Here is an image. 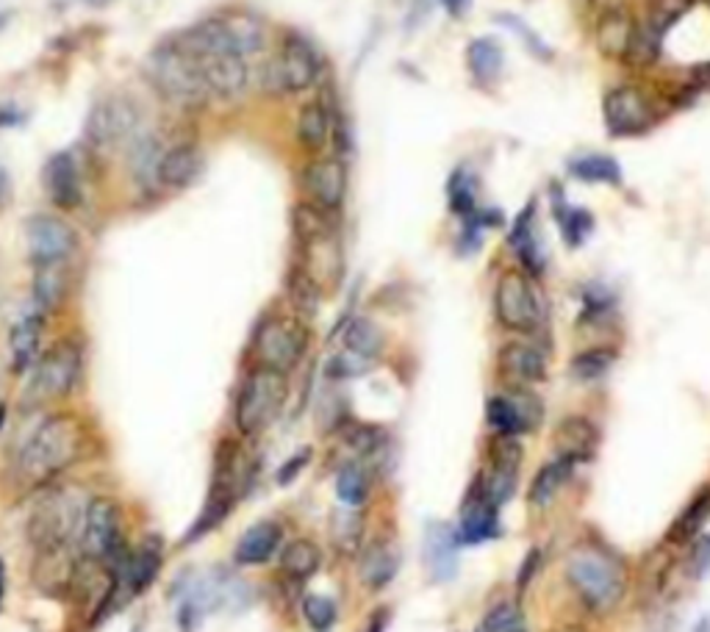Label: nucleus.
Listing matches in <instances>:
<instances>
[{"label":"nucleus","instance_id":"f257e3e1","mask_svg":"<svg viewBox=\"0 0 710 632\" xmlns=\"http://www.w3.org/2000/svg\"><path fill=\"white\" fill-rule=\"evenodd\" d=\"M87 452V427L73 413H56L34 430L14 457L12 477L20 489H39L78 464Z\"/></svg>","mask_w":710,"mask_h":632},{"label":"nucleus","instance_id":"f03ea898","mask_svg":"<svg viewBox=\"0 0 710 632\" xmlns=\"http://www.w3.org/2000/svg\"><path fill=\"white\" fill-rule=\"evenodd\" d=\"M178 42L195 56L211 98L236 101L247 89V59L236 53L220 17H208L178 37Z\"/></svg>","mask_w":710,"mask_h":632},{"label":"nucleus","instance_id":"7ed1b4c3","mask_svg":"<svg viewBox=\"0 0 710 632\" xmlns=\"http://www.w3.org/2000/svg\"><path fill=\"white\" fill-rule=\"evenodd\" d=\"M142 69H145L147 83H151L170 106L195 112V108H203L211 101V92H208V83L206 78H203L201 67H197L195 56H192L178 39L162 42L158 48H153V51L147 53Z\"/></svg>","mask_w":710,"mask_h":632},{"label":"nucleus","instance_id":"20e7f679","mask_svg":"<svg viewBox=\"0 0 710 632\" xmlns=\"http://www.w3.org/2000/svg\"><path fill=\"white\" fill-rule=\"evenodd\" d=\"M566 580L594 614H610L628 591L622 564L597 544H580L566 557Z\"/></svg>","mask_w":710,"mask_h":632},{"label":"nucleus","instance_id":"39448f33","mask_svg":"<svg viewBox=\"0 0 710 632\" xmlns=\"http://www.w3.org/2000/svg\"><path fill=\"white\" fill-rule=\"evenodd\" d=\"M295 233L302 247L300 270L320 288L339 286L345 258H341L339 233L334 222L327 220V211L317 208L314 203H300L295 208Z\"/></svg>","mask_w":710,"mask_h":632},{"label":"nucleus","instance_id":"423d86ee","mask_svg":"<svg viewBox=\"0 0 710 632\" xmlns=\"http://www.w3.org/2000/svg\"><path fill=\"white\" fill-rule=\"evenodd\" d=\"M87 505L89 502H83L76 489H59L42 496L31 516V527H28L37 550H69L73 544H78Z\"/></svg>","mask_w":710,"mask_h":632},{"label":"nucleus","instance_id":"0eeeda50","mask_svg":"<svg viewBox=\"0 0 710 632\" xmlns=\"http://www.w3.org/2000/svg\"><path fill=\"white\" fill-rule=\"evenodd\" d=\"M286 395H289L286 375L267 370V366H256L245 377L240 397H236V427L242 436H258L267 430L277 420Z\"/></svg>","mask_w":710,"mask_h":632},{"label":"nucleus","instance_id":"6e6552de","mask_svg":"<svg viewBox=\"0 0 710 632\" xmlns=\"http://www.w3.org/2000/svg\"><path fill=\"white\" fill-rule=\"evenodd\" d=\"M322 59L314 44L302 37H286L281 51L267 62L261 83L270 94H295L320 78Z\"/></svg>","mask_w":710,"mask_h":632},{"label":"nucleus","instance_id":"1a4fd4ad","mask_svg":"<svg viewBox=\"0 0 710 632\" xmlns=\"http://www.w3.org/2000/svg\"><path fill=\"white\" fill-rule=\"evenodd\" d=\"M247 475H250V472H247L245 461H242V452L236 450V447L225 444V452H220V464H217V475L215 482H211V491H208L206 507H203V514L197 516L195 527L189 530L186 544L206 536L208 530H215V527L231 514L233 505L240 502L242 491H245Z\"/></svg>","mask_w":710,"mask_h":632},{"label":"nucleus","instance_id":"9d476101","mask_svg":"<svg viewBox=\"0 0 710 632\" xmlns=\"http://www.w3.org/2000/svg\"><path fill=\"white\" fill-rule=\"evenodd\" d=\"M306 345H309V333L300 322L289 317H270L258 325L253 352H256L258 366L286 375L300 363Z\"/></svg>","mask_w":710,"mask_h":632},{"label":"nucleus","instance_id":"9b49d317","mask_svg":"<svg viewBox=\"0 0 710 632\" xmlns=\"http://www.w3.org/2000/svg\"><path fill=\"white\" fill-rule=\"evenodd\" d=\"M81 375V350L73 341H59L44 352L28 383V405H42L48 400L67 397Z\"/></svg>","mask_w":710,"mask_h":632},{"label":"nucleus","instance_id":"f8f14e48","mask_svg":"<svg viewBox=\"0 0 710 632\" xmlns=\"http://www.w3.org/2000/svg\"><path fill=\"white\" fill-rule=\"evenodd\" d=\"M81 557L94 564H108L120 557L122 530H120V507L108 496H94L83 514L81 536H78Z\"/></svg>","mask_w":710,"mask_h":632},{"label":"nucleus","instance_id":"ddd939ff","mask_svg":"<svg viewBox=\"0 0 710 632\" xmlns=\"http://www.w3.org/2000/svg\"><path fill=\"white\" fill-rule=\"evenodd\" d=\"M139 131L137 103L122 94H108L98 101L87 119V139L94 151H117L120 144L131 142Z\"/></svg>","mask_w":710,"mask_h":632},{"label":"nucleus","instance_id":"4468645a","mask_svg":"<svg viewBox=\"0 0 710 632\" xmlns=\"http://www.w3.org/2000/svg\"><path fill=\"white\" fill-rule=\"evenodd\" d=\"M494 311L500 325L516 333H530L541 325V302L530 281L519 272L500 278L494 292Z\"/></svg>","mask_w":710,"mask_h":632},{"label":"nucleus","instance_id":"2eb2a0df","mask_svg":"<svg viewBox=\"0 0 710 632\" xmlns=\"http://www.w3.org/2000/svg\"><path fill=\"white\" fill-rule=\"evenodd\" d=\"M544 408L528 386H514L511 395L491 397L486 405V420L496 436H522L539 427Z\"/></svg>","mask_w":710,"mask_h":632},{"label":"nucleus","instance_id":"dca6fc26","mask_svg":"<svg viewBox=\"0 0 710 632\" xmlns=\"http://www.w3.org/2000/svg\"><path fill=\"white\" fill-rule=\"evenodd\" d=\"M605 126L614 137H633L644 133L655 122V108L647 101V94L635 87H617L605 94L603 103Z\"/></svg>","mask_w":710,"mask_h":632},{"label":"nucleus","instance_id":"f3484780","mask_svg":"<svg viewBox=\"0 0 710 632\" xmlns=\"http://www.w3.org/2000/svg\"><path fill=\"white\" fill-rule=\"evenodd\" d=\"M28 256L37 267L44 263H64L69 253L76 250V233L59 217L51 214H37L26 225Z\"/></svg>","mask_w":710,"mask_h":632},{"label":"nucleus","instance_id":"a211bd4d","mask_svg":"<svg viewBox=\"0 0 710 632\" xmlns=\"http://www.w3.org/2000/svg\"><path fill=\"white\" fill-rule=\"evenodd\" d=\"M302 189L322 211H336L345 201L347 169L339 158H317L302 169Z\"/></svg>","mask_w":710,"mask_h":632},{"label":"nucleus","instance_id":"6ab92c4d","mask_svg":"<svg viewBox=\"0 0 710 632\" xmlns=\"http://www.w3.org/2000/svg\"><path fill=\"white\" fill-rule=\"evenodd\" d=\"M42 183L48 189V197H51L53 206L64 208V211H73V208L81 206V176H78L76 158L69 156V153H56V156L48 158L42 169Z\"/></svg>","mask_w":710,"mask_h":632},{"label":"nucleus","instance_id":"aec40b11","mask_svg":"<svg viewBox=\"0 0 710 632\" xmlns=\"http://www.w3.org/2000/svg\"><path fill=\"white\" fill-rule=\"evenodd\" d=\"M459 530L444 521H436L425 532V564H428L430 577L436 582L453 580L459 571V550H461Z\"/></svg>","mask_w":710,"mask_h":632},{"label":"nucleus","instance_id":"412c9836","mask_svg":"<svg viewBox=\"0 0 710 632\" xmlns=\"http://www.w3.org/2000/svg\"><path fill=\"white\" fill-rule=\"evenodd\" d=\"M500 372L511 386H533L547 377V361L530 341H511L500 350Z\"/></svg>","mask_w":710,"mask_h":632},{"label":"nucleus","instance_id":"4be33fe9","mask_svg":"<svg viewBox=\"0 0 710 632\" xmlns=\"http://www.w3.org/2000/svg\"><path fill=\"white\" fill-rule=\"evenodd\" d=\"M459 539L464 546L472 544H483V541H491L500 536V507L483 494V489L478 486V494L469 496V502L461 511L459 521Z\"/></svg>","mask_w":710,"mask_h":632},{"label":"nucleus","instance_id":"5701e85b","mask_svg":"<svg viewBox=\"0 0 710 632\" xmlns=\"http://www.w3.org/2000/svg\"><path fill=\"white\" fill-rule=\"evenodd\" d=\"M635 37H638V26H635V20L624 9H610V12L599 17L597 44L603 56L628 62L630 53H633Z\"/></svg>","mask_w":710,"mask_h":632},{"label":"nucleus","instance_id":"b1692460","mask_svg":"<svg viewBox=\"0 0 710 632\" xmlns=\"http://www.w3.org/2000/svg\"><path fill=\"white\" fill-rule=\"evenodd\" d=\"M599 444V433L597 427L591 425L583 416H569L558 425L555 430V452H558L560 461H569V464H578V461H589L594 457Z\"/></svg>","mask_w":710,"mask_h":632},{"label":"nucleus","instance_id":"393cba45","mask_svg":"<svg viewBox=\"0 0 710 632\" xmlns=\"http://www.w3.org/2000/svg\"><path fill=\"white\" fill-rule=\"evenodd\" d=\"M42 325H44V313L39 308L23 313L17 322H14L12 333H9V350H12V370L26 372L34 363L39 352V341H42Z\"/></svg>","mask_w":710,"mask_h":632},{"label":"nucleus","instance_id":"a878e982","mask_svg":"<svg viewBox=\"0 0 710 632\" xmlns=\"http://www.w3.org/2000/svg\"><path fill=\"white\" fill-rule=\"evenodd\" d=\"M283 541V530L277 521H258L245 532L233 552V560L240 566H261L277 552Z\"/></svg>","mask_w":710,"mask_h":632},{"label":"nucleus","instance_id":"bb28decb","mask_svg":"<svg viewBox=\"0 0 710 632\" xmlns=\"http://www.w3.org/2000/svg\"><path fill=\"white\" fill-rule=\"evenodd\" d=\"M201 176V151L195 144H176L162 156L158 164V183L167 189H186Z\"/></svg>","mask_w":710,"mask_h":632},{"label":"nucleus","instance_id":"cd10ccee","mask_svg":"<svg viewBox=\"0 0 710 632\" xmlns=\"http://www.w3.org/2000/svg\"><path fill=\"white\" fill-rule=\"evenodd\" d=\"M397 566H400V555H397L395 544H389V541H372L364 550V557H361V580L372 591H380L395 580Z\"/></svg>","mask_w":710,"mask_h":632},{"label":"nucleus","instance_id":"c85d7f7f","mask_svg":"<svg viewBox=\"0 0 710 632\" xmlns=\"http://www.w3.org/2000/svg\"><path fill=\"white\" fill-rule=\"evenodd\" d=\"M503 44L491 37L472 39L469 48H466V67H469L472 78L480 83V87H491V83L500 78L503 73Z\"/></svg>","mask_w":710,"mask_h":632},{"label":"nucleus","instance_id":"c756f323","mask_svg":"<svg viewBox=\"0 0 710 632\" xmlns=\"http://www.w3.org/2000/svg\"><path fill=\"white\" fill-rule=\"evenodd\" d=\"M334 131V117L322 101H311L300 108L297 117V139L309 153H320Z\"/></svg>","mask_w":710,"mask_h":632},{"label":"nucleus","instance_id":"7c9ffc66","mask_svg":"<svg viewBox=\"0 0 710 632\" xmlns=\"http://www.w3.org/2000/svg\"><path fill=\"white\" fill-rule=\"evenodd\" d=\"M511 247L519 256V261L525 263V270L539 275L544 270V256H541L539 236H535V203H530L519 217H516V225L511 231Z\"/></svg>","mask_w":710,"mask_h":632},{"label":"nucleus","instance_id":"2f4dec72","mask_svg":"<svg viewBox=\"0 0 710 632\" xmlns=\"http://www.w3.org/2000/svg\"><path fill=\"white\" fill-rule=\"evenodd\" d=\"M222 26H225L228 39L236 48L240 56H253L264 48L267 37H264V26L258 23L256 17L250 14H222Z\"/></svg>","mask_w":710,"mask_h":632},{"label":"nucleus","instance_id":"473e14b6","mask_svg":"<svg viewBox=\"0 0 710 632\" xmlns=\"http://www.w3.org/2000/svg\"><path fill=\"white\" fill-rule=\"evenodd\" d=\"M384 350V333L375 322L370 320H356L350 322L345 333V352L352 358H359L361 363L370 366L377 356Z\"/></svg>","mask_w":710,"mask_h":632},{"label":"nucleus","instance_id":"72a5a7b5","mask_svg":"<svg viewBox=\"0 0 710 632\" xmlns=\"http://www.w3.org/2000/svg\"><path fill=\"white\" fill-rule=\"evenodd\" d=\"M67 295V275H64V263H44L37 267V278H34V308L39 311H53Z\"/></svg>","mask_w":710,"mask_h":632},{"label":"nucleus","instance_id":"f704fd0d","mask_svg":"<svg viewBox=\"0 0 710 632\" xmlns=\"http://www.w3.org/2000/svg\"><path fill=\"white\" fill-rule=\"evenodd\" d=\"M162 144L153 137L133 139L131 176L142 189H153L158 183V164H162Z\"/></svg>","mask_w":710,"mask_h":632},{"label":"nucleus","instance_id":"c9c22d12","mask_svg":"<svg viewBox=\"0 0 710 632\" xmlns=\"http://www.w3.org/2000/svg\"><path fill=\"white\" fill-rule=\"evenodd\" d=\"M320 564H322V552L314 541L297 539L292 541V544L283 546L281 569L289 577H295V580H309L311 575H317Z\"/></svg>","mask_w":710,"mask_h":632},{"label":"nucleus","instance_id":"e433bc0d","mask_svg":"<svg viewBox=\"0 0 710 632\" xmlns=\"http://www.w3.org/2000/svg\"><path fill=\"white\" fill-rule=\"evenodd\" d=\"M710 519V489L699 491L692 500V505L685 507L683 514L677 516V521L672 525L667 539L677 541V544H688L699 536V530L705 527V521Z\"/></svg>","mask_w":710,"mask_h":632},{"label":"nucleus","instance_id":"4c0bfd02","mask_svg":"<svg viewBox=\"0 0 710 632\" xmlns=\"http://www.w3.org/2000/svg\"><path fill=\"white\" fill-rule=\"evenodd\" d=\"M569 172H572L578 181L589 183H622V167L610 156H599V153H589V156H580L569 162Z\"/></svg>","mask_w":710,"mask_h":632},{"label":"nucleus","instance_id":"58836bf2","mask_svg":"<svg viewBox=\"0 0 710 632\" xmlns=\"http://www.w3.org/2000/svg\"><path fill=\"white\" fill-rule=\"evenodd\" d=\"M553 206H555V217H558V225H560V233H564V242L569 247H580L589 238L591 228H594V220H591V214L583 211V208H572L566 206L564 201H560V194L555 192L553 197Z\"/></svg>","mask_w":710,"mask_h":632},{"label":"nucleus","instance_id":"ea45409f","mask_svg":"<svg viewBox=\"0 0 710 632\" xmlns=\"http://www.w3.org/2000/svg\"><path fill=\"white\" fill-rule=\"evenodd\" d=\"M569 475H572V464H569V461H560V457L544 466V469L535 475L533 486H530V502H533L535 507L550 505V502L555 500V494L560 491V486L569 480Z\"/></svg>","mask_w":710,"mask_h":632},{"label":"nucleus","instance_id":"a19ab883","mask_svg":"<svg viewBox=\"0 0 710 632\" xmlns=\"http://www.w3.org/2000/svg\"><path fill=\"white\" fill-rule=\"evenodd\" d=\"M366 494H370V480H366V472L361 469L359 464H350L339 472L336 477V496L345 507H361L366 502Z\"/></svg>","mask_w":710,"mask_h":632},{"label":"nucleus","instance_id":"79ce46f5","mask_svg":"<svg viewBox=\"0 0 710 632\" xmlns=\"http://www.w3.org/2000/svg\"><path fill=\"white\" fill-rule=\"evenodd\" d=\"M447 194H450V208L459 217H472L478 211V197H475V181L466 169H455L450 183H447Z\"/></svg>","mask_w":710,"mask_h":632},{"label":"nucleus","instance_id":"37998d69","mask_svg":"<svg viewBox=\"0 0 710 632\" xmlns=\"http://www.w3.org/2000/svg\"><path fill=\"white\" fill-rule=\"evenodd\" d=\"M289 295H292V302H295L297 311L306 313V317H314L317 306H320L322 288L317 286V283L311 281V278L300 270V267H297L289 278Z\"/></svg>","mask_w":710,"mask_h":632},{"label":"nucleus","instance_id":"c03bdc74","mask_svg":"<svg viewBox=\"0 0 710 632\" xmlns=\"http://www.w3.org/2000/svg\"><path fill=\"white\" fill-rule=\"evenodd\" d=\"M610 366H614V356H610L608 350H585L572 361V375L578 377V381L591 383L599 381Z\"/></svg>","mask_w":710,"mask_h":632},{"label":"nucleus","instance_id":"a18cd8bd","mask_svg":"<svg viewBox=\"0 0 710 632\" xmlns=\"http://www.w3.org/2000/svg\"><path fill=\"white\" fill-rule=\"evenodd\" d=\"M302 616L314 627L317 632H327L336 621V602L327 599V596H306L302 602Z\"/></svg>","mask_w":710,"mask_h":632},{"label":"nucleus","instance_id":"49530a36","mask_svg":"<svg viewBox=\"0 0 710 632\" xmlns=\"http://www.w3.org/2000/svg\"><path fill=\"white\" fill-rule=\"evenodd\" d=\"M478 632H525V624L514 607L500 605L486 616L483 624L478 627Z\"/></svg>","mask_w":710,"mask_h":632},{"label":"nucleus","instance_id":"de8ad7c7","mask_svg":"<svg viewBox=\"0 0 710 632\" xmlns=\"http://www.w3.org/2000/svg\"><path fill=\"white\" fill-rule=\"evenodd\" d=\"M334 541L341 552H356L361 546V521L359 516L345 514L334 521Z\"/></svg>","mask_w":710,"mask_h":632},{"label":"nucleus","instance_id":"09e8293b","mask_svg":"<svg viewBox=\"0 0 710 632\" xmlns=\"http://www.w3.org/2000/svg\"><path fill=\"white\" fill-rule=\"evenodd\" d=\"M494 20H496V23H503V26H508L514 34H519V37L525 39V44H528L530 51H533L539 59H550V56H553V51H550L547 44L541 42L539 34H535L533 28L525 26V23L519 17H514V14H496Z\"/></svg>","mask_w":710,"mask_h":632},{"label":"nucleus","instance_id":"8fccbe9b","mask_svg":"<svg viewBox=\"0 0 710 632\" xmlns=\"http://www.w3.org/2000/svg\"><path fill=\"white\" fill-rule=\"evenodd\" d=\"M309 461H311V450L295 452V455H292L289 461L281 466V469H277V482H281V486H286V482L295 480V477L300 475L306 466H309Z\"/></svg>","mask_w":710,"mask_h":632},{"label":"nucleus","instance_id":"3c124183","mask_svg":"<svg viewBox=\"0 0 710 632\" xmlns=\"http://www.w3.org/2000/svg\"><path fill=\"white\" fill-rule=\"evenodd\" d=\"M694 566H697V575H708L710 571V536L699 541L697 557H694Z\"/></svg>","mask_w":710,"mask_h":632},{"label":"nucleus","instance_id":"603ef678","mask_svg":"<svg viewBox=\"0 0 710 632\" xmlns=\"http://www.w3.org/2000/svg\"><path fill=\"white\" fill-rule=\"evenodd\" d=\"M9 201H12V181H9L7 169L0 167V211L9 206Z\"/></svg>","mask_w":710,"mask_h":632},{"label":"nucleus","instance_id":"864d4df0","mask_svg":"<svg viewBox=\"0 0 710 632\" xmlns=\"http://www.w3.org/2000/svg\"><path fill=\"white\" fill-rule=\"evenodd\" d=\"M441 3H444V9L450 17H464L472 0H441Z\"/></svg>","mask_w":710,"mask_h":632},{"label":"nucleus","instance_id":"5fc2aeb1","mask_svg":"<svg viewBox=\"0 0 710 632\" xmlns=\"http://www.w3.org/2000/svg\"><path fill=\"white\" fill-rule=\"evenodd\" d=\"M384 627H386V614H377V616H372L366 632H384Z\"/></svg>","mask_w":710,"mask_h":632},{"label":"nucleus","instance_id":"6e6d98bb","mask_svg":"<svg viewBox=\"0 0 710 632\" xmlns=\"http://www.w3.org/2000/svg\"><path fill=\"white\" fill-rule=\"evenodd\" d=\"M17 119H20V114H12L9 108L7 112H0V126H14Z\"/></svg>","mask_w":710,"mask_h":632},{"label":"nucleus","instance_id":"4d7b16f0","mask_svg":"<svg viewBox=\"0 0 710 632\" xmlns=\"http://www.w3.org/2000/svg\"><path fill=\"white\" fill-rule=\"evenodd\" d=\"M9 17H12V14H9V12H0V31H3V28H7Z\"/></svg>","mask_w":710,"mask_h":632},{"label":"nucleus","instance_id":"13d9d810","mask_svg":"<svg viewBox=\"0 0 710 632\" xmlns=\"http://www.w3.org/2000/svg\"><path fill=\"white\" fill-rule=\"evenodd\" d=\"M3 422H7V405L0 402V427H3Z\"/></svg>","mask_w":710,"mask_h":632},{"label":"nucleus","instance_id":"bf43d9fd","mask_svg":"<svg viewBox=\"0 0 710 632\" xmlns=\"http://www.w3.org/2000/svg\"><path fill=\"white\" fill-rule=\"evenodd\" d=\"M87 3H92V7H106L108 0H87Z\"/></svg>","mask_w":710,"mask_h":632},{"label":"nucleus","instance_id":"052dcab7","mask_svg":"<svg viewBox=\"0 0 710 632\" xmlns=\"http://www.w3.org/2000/svg\"><path fill=\"white\" fill-rule=\"evenodd\" d=\"M0 596H3V564H0Z\"/></svg>","mask_w":710,"mask_h":632}]
</instances>
